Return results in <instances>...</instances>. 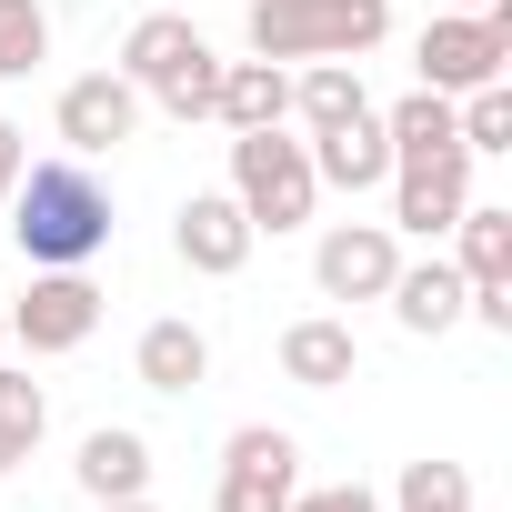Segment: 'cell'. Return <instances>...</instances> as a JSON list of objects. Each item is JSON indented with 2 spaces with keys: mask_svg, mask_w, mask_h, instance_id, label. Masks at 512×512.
Instances as JSON below:
<instances>
[{
  "mask_svg": "<svg viewBox=\"0 0 512 512\" xmlns=\"http://www.w3.org/2000/svg\"><path fill=\"white\" fill-rule=\"evenodd\" d=\"M0 221H11V241H21L31 272H91L101 251H111V181H101L81 151H61V161H21V181H11V201H0Z\"/></svg>",
  "mask_w": 512,
  "mask_h": 512,
  "instance_id": "obj_1",
  "label": "cell"
},
{
  "mask_svg": "<svg viewBox=\"0 0 512 512\" xmlns=\"http://www.w3.org/2000/svg\"><path fill=\"white\" fill-rule=\"evenodd\" d=\"M392 31V0H251L262 61H362Z\"/></svg>",
  "mask_w": 512,
  "mask_h": 512,
  "instance_id": "obj_2",
  "label": "cell"
},
{
  "mask_svg": "<svg viewBox=\"0 0 512 512\" xmlns=\"http://www.w3.org/2000/svg\"><path fill=\"white\" fill-rule=\"evenodd\" d=\"M231 201L251 211V231H302L322 181H312V151L282 141V131H231Z\"/></svg>",
  "mask_w": 512,
  "mask_h": 512,
  "instance_id": "obj_3",
  "label": "cell"
},
{
  "mask_svg": "<svg viewBox=\"0 0 512 512\" xmlns=\"http://www.w3.org/2000/svg\"><path fill=\"white\" fill-rule=\"evenodd\" d=\"M422 91H442V101H462V91H482V81H502V61H512V0H482V11H442L432 31H422Z\"/></svg>",
  "mask_w": 512,
  "mask_h": 512,
  "instance_id": "obj_4",
  "label": "cell"
},
{
  "mask_svg": "<svg viewBox=\"0 0 512 512\" xmlns=\"http://www.w3.org/2000/svg\"><path fill=\"white\" fill-rule=\"evenodd\" d=\"M292 492H302V442H292V432L241 422V432L221 442V492H211V512H282Z\"/></svg>",
  "mask_w": 512,
  "mask_h": 512,
  "instance_id": "obj_5",
  "label": "cell"
},
{
  "mask_svg": "<svg viewBox=\"0 0 512 512\" xmlns=\"http://www.w3.org/2000/svg\"><path fill=\"white\" fill-rule=\"evenodd\" d=\"M0 312H11V342L21 352H81L101 332V282L91 272H31V292L0 302Z\"/></svg>",
  "mask_w": 512,
  "mask_h": 512,
  "instance_id": "obj_6",
  "label": "cell"
},
{
  "mask_svg": "<svg viewBox=\"0 0 512 512\" xmlns=\"http://www.w3.org/2000/svg\"><path fill=\"white\" fill-rule=\"evenodd\" d=\"M462 201H472V151H462V141H452V151H412V161H392V231L442 241V231L462 221Z\"/></svg>",
  "mask_w": 512,
  "mask_h": 512,
  "instance_id": "obj_7",
  "label": "cell"
},
{
  "mask_svg": "<svg viewBox=\"0 0 512 512\" xmlns=\"http://www.w3.org/2000/svg\"><path fill=\"white\" fill-rule=\"evenodd\" d=\"M392 272H402V231H392V221H332L322 251H312L322 302H382Z\"/></svg>",
  "mask_w": 512,
  "mask_h": 512,
  "instance_id": "obj_8",
  "label": "cell"
},
{
  "mask_svg": "<svg viewBox=\"0 0 512 512\" xmlns=\"http://www.w3.org/2000/svg\"><path fill=\"white\" fill-rule=\"evenodd\" d=\"M251 241H262V231H251V211H241L231 191H191L181 221H171V251H181L201 282H231V272L251 262Z\"/></svg>",
  "mask_w": 512,
  "mask_h": 512,
  "instance_id": "obj_9",
  "label": "cell"
},
{
  "mask_svg": "<svg viewBox=\"0 0 512 512\" xmlns=\"http://www.w3.org/2000/svg\"><path fill=\"white\" fill-rule=\"evenodd\" d=\"M141 131V91L121 81V71H81L71 91H61V141L91 161V151H121Z\"/></svg>",
  "mask_w": 512,
  "mask_h": 512,
  "instance_id": "obj_10",
  "label": "cell"
},
{
  "mask_svg": "<svg viewBox=\"0 0 512 512\" xmlns=\"http://www.w3.org/2000/svg\"><path fill=\"white\" fill-rule=\"evenodd\" d=\"M302 151H312V181H322V191H382V181H392V141H382V111H352V121L312 131Z\"/></svg>",
  "mask_w": 512,
  "mask_h": 512,
  "instance_id": "obj_11",
  "label": "cell"
},
{
  "mask_svg": "<svg viewBox=\"0 0 512 512\" xmlns=\"http://www.w3.org/2000/svg\"><path fill=\"white\" fill-rule=\"evenodd\" d=\"M352 372H362V342H352V322L312 312V322H292V332H282V382H302V392H342Z\"/></svg>",
  "mask_w": 512,
  "mask_h": 512,
  "instance_id": "obj_12",
  "label": "cell"
},
{
  "mask_svg": "<svg viewBox=\"0 0 512 512\" xmlns=\"http://www.w3.org/2000/svg\"><path fill=\"white\" fill-rule=\"evenodd\" d=\"M201 51H211V41H201L181 11H141V21H131V41H121V81H131V91H161V81H171V71H191Z\"/></svg>",
  "mask_w": 512,
  "mask_h": 512,
  "instance_id": "obj_13",
  "label": "cell"
},
{
  "mask_svg": "<svg viewBox=\"0 0 512 512\" xmlns=\"http://www.w3.org/2000/svg\"><path fill=\"white\" fill-rule=\"evenodd\" d=\"M211 121H231V131H282V121H292V71H282V61H221Z\"/></svg>",
  "mask_w": 512,
  "mask_h": 512,
  "instance_id": "obj_14",
  "label": "cell"
},
{
  "mask_svg": "<svg viewBox=\"0 0 512 512\" xmlns=\"http://www.w3.org/2000/svg\"><path fill=\"white\" fill-rule=\"evenodd\" d=\"M382 302H392V322H402V332H422V342H432V332H452V322H462V272L442 262V251H432V262H402Z\"/></svg>",
  "mask_w": 512,
  "mask_h": 512,
  "instance_id": "obj_15",
  "label": "cell"
},
{
  "mask_svg": "<svg viewBox=\"0 0 512 512\" xmlns=\"http://www.w3.org/2000/svg\"><path fill=\"white\" fill-rule=\"evenodd\" d=\"M131 372H141L151 392H201V382H211V332H201V322H151V332L131 342Z\"/></svg>",
  "mask_w": 512,
  "mask_h": 512,
  "instance_id": "obj_16",
  "label": "cell"
},
{
  "mask_svg": "<svg viewBox=\"0 0 512 512\" xmlns=\"http://www.w3.org/2000/svg\"><path fill=\"white\" fill-rule=\"evenodd\" d=\"M81 492L91 502H131V492H151V442L141 432H121V422H101V432H81Z\"/></svg>",
  "mask_w": 512,
  "mask_h": 512,
  "instance_id": "obj_17",
  "label": "cell"
},
{
  "mask_svg": "<svg viewBox=\"0 0 512 512\" xmlns=\"http://www.w3.org/2000/svg\"><path fill=\"white\" fill-rule=\"evenodd\" d=\"M452 272H462V292H472V282H512V211H502V201H462V221H452Z\"/></svg>",
  "mask_w": 512,
  "mask_h": 512,
  "instance_id": "obj_18",
  "label": "cell"
},
{
  "mask_svg": "<svg viewBox=\"0 0 512 512\" xmlns=\"http://www.w3.org/2000/svg\"><path fill=\"white\" fill-rule=\"evenodd\" d=\"M352 111H372L362 71H352V61H302V81H292V121H302V131H332V121H352Z\"/></svg>",
  "mask_w": 512,
  "mask_h": 512,
  "instance_id": "obj_19",
  "label": "cell"
},
{
  "mask_svg": "<svg viewBox=\"0 0 512 512\" xmlns=\"http://www.w3.org/2000/svg\"><path fill=\"white\" fill-rule=\"evenodd\" d=\"M382 141H392V161H412V151H452L462 131H452V101L442 91H402L382 111Z\"/></svg>",
  "mask_w": 512,
  "mask_h": 512,
  "instance_id": "obj_20",
  "label": "cell"
},
{
  "mask_svg": "<svg viewBox=\"0 0 512 512\" xmlns=\"http://www.w3.org/2000/svg\"><path fill=\"white\" fill-rule=\"evenodd\" d=\"M392 512H472V472L462 462H402Z\"/></svg>",
  "mask_w": 512,
  "mask_h": 512,
  "instance_id": "obj_21",
  "label": "cell"
},
{
  "mask_svg": "<svg viewBox=\"0 0 512 512\" xmlns=\"http://www.w3.org/2000/svg\"><path fill=\"white\" fill-rule=\"evenodd\" d=\"M51 61V11L41 0H0V81H21Z\"/></svg>",
  "mask_w": 512,
  "mask_h": 512,
  "instance_id": "obj_22",
  "label": "cell"
},
{
  "mask_svg": "<svg viewBox=\"0 0 512 512\" xmlns=\"http://www.w3.org/2000/svg\"><path fill=\"white\" fill-rule=\"evenodd\" d=\"M452 131H462V151H512V81L462 91L452 101Z\"/></svg>",
  "mask_w": 512,
  "mask_h": 512,
  "instance_id": "obj_23",
  "label": "cell"
},
{
  "mask_svg": "<svg viewBox=\"0 0 512 512\" xmlns=\"http://www.w3.org/2000/svg\"><path fill=\"white\" fill-rule=\"evenodd\" d=\"M151 101H161V111H171L181 131H191V121H211V101H221V61L201 51V61H191V71H171V81H161Z\"/></svg>",
  "mask_w": 512,
  "mask_h": 512,
  "instance_id": "obj_24",
  "label": "cell"
},
{
  "mask_svg": "<svg viewBox=\"0 0 512 512\" xmlns=\"http://www.w3.org/2000/svg\"><path fill=\"white\" fill-rule=\"evenodd\" d=\"M282 512H382V502H372L362 482H322V492H292Z\"/></svg>",
  "mask_w": 512,
  "mask_h": 512,
  "instance_id": "obj_25",
  "label": "cell"
},
{
  "mask_svg": "<svg viewBox=\"0 0 512 512\" xmlns=\"http://www.w3.org/2000/svg\"><path fill=\"white\" fill-rule=\"evenodd\" d=\"M21 161H31V151H21V121H0V201H11V181H21Z\"/></svg>",
  "mask_w": 512,
  "mask_h": 512,
  "instance_id": "obj_26",
  "label": "cell"
},
{
  "mask_svg": "<svg viewBox=\"0 0 512 512\" xmlns=\"http://www.w3.org/2000/svg\"><path fill=\"white\" fill-rule=\"evenodd\" d=\"M31 452H41V442H31V432H11V422H0V472H21V462H31Z\"/></svg>",
  "mask_w": 512,
  "mask_h": 512,
  "instance_id": "obj_27",
  "label": "cell"
},
{
  "mask_svg": "<svg viewBox=\"0 0 512 512\" xmlns=\"http://www.w3.org/2000/svg\"><path fill=\"white\" fill-rule=\"evenodd\" d=\"M101 512H161V502H151V492H131V502H101Z\"/></svg>",
  "mask_w": 512,
  "mask_h": 512,
  "instance_id": "obj_28",
  "label": "cell"
},
{
  "mask_svg": "<svg viewBox=\"0 0 512 512\" xmlns=\"http://www.w3.org/2000/svg\"><path fill=\"white\" fill-rule=\"evenodd\" d=\"M0 342H11V312H0Z\"/></svg>",
  "mask_w": 512,
  "mask_h": 512,
  "instance_id": "obj_29",
  "label": "cell"
},
{
  "mask_svg": "<svg viewBox=\"0 0 512 512\" xmlns=\"http://www.w3.org/2000/svg\"><path fill=\"white\" fill-rule=\"evenodd\" d=\"M452 11H482V0H452Z\"/></svg>",
  "mask_w": 512,
  "mask_h": 512,
  "instance_id": "obj_30",
  "label": "cell"
}]
</instances>
